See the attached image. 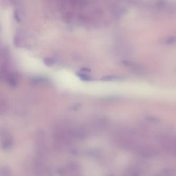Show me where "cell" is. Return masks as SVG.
I'll return each mask as SVG.
<instances>
[{
    "instance_id": "52a82bcc",
    "label": "cell",
    "mask_w": 176,
    "mask_h": 176,
    "mask_svg": "<svg viewBox=\"0 0 176 176\" xmlns=\"http://www.w3.org/2000/svg\"><path fill=\"white\" fill-rule=\"evenodd\" d=\"M146 119L148 121L153 123H159L160 121L159 118L154 117H147Z\"/></svg>"
},
{
    "instance_id": "277c9868",
    "label": "cell",
    "mask_w": 176,
    "mask_h": 176,
    "mask_svg": "<svg viewBox=\"0 0 176 176\" xmlns=\"http://www.w3.org/2000/svg\"><path fill=\"white\" fill-rule=\"evenodd\" d=\"M77 74L82 80L84 81H91L93 80L92 78L90 77V76H87L86 74H84V73H77Z\"/></svg>"
},
{
    "instance_id": "8fae6325",
    "label": "cell",
    "mask_w": 176,
    "mask_h": 176,
    "mask_svg": "<svg viewBox=\"0 0 176 176\" xmlns=\"http://www.w3.org/2000/svg\"><path fill=\"white\" fill-rule=\"evenodd\" d=\"M80 104H76V105H74L73 106V109L76 110H78V109H79V107H80Z\"/></svg>"
},
{
    "instance_id": "3957f363",
    "label": "cell",
    "mask_w": 176,
    "mask_h": 176,
    "mask_svg": "<svg viewBox=\"0 0 176 176\" xmlns=\"http://www.w3.org/2000/svg\"><path fill=\"white\" fill-rule=\"evenodd\" d=\"M7 80H8V83L10 84V86L14 87L17 85V81L16 79V77L15 76H9Z\"/></svg>"
},
{
    "instance_id": "9c48e42d",
    "label": "cell",
    "mask_w": 176,
    "mask_h": 176,
    "mask_svg": "<svg viewBox=\"0 0 176 176\" xmlns=\"http://www.w3.org/2000/svg\"><path fill=\"white\" fill-rule=\"evenodd\" d=\"M15 17L16 20L18 22H20V17H19V16H18L17 13H15Z\"/></svg>"
},
{
    "instance_id": "ba28073f",
    "label": "cell",
    "mask_w": 176,
    "mask_h": 176,
    "mask_svg": "<svg viewBox=\"0 0 176 176\" xmlns=\"http://www.w3.org/2000/svg\"><path fill=\"white\" fill-rule=\"evenodd\" d=\"M1 172L2 173V175H10V170L8 168L4 167V168H2Z\"/></svg>"
},
{
    "instance_id": "7a4b0ae2",
    "label": "cell",
    "mask_w": 176,
    "mask_h": 176,
    "mask_svg": "<svg viewBox=\"0 0 176 176\" xmlns=\"http://www.w3.org/2000/svg\"><path fill=\"white\" fill-rule=\"evenodd\" d=\"M6 102L5 100L0 99V115L3 114L6 110Z\"/></svg>"
},
{
    "instance_id": "6da1fadb",
    "label": "cell",
    "mask_w": 176,
    "mask_h": 176,
    "mask_svg": "<svg viewBox=\"0 0 176 176\" xmlns=\"http://www.w3.org/2000/svg\"><path fill=\"white\" fill-rule=\"evenodd\" d=\"M123 80V78L119 76H104L101 78L102 81H120Z\"/></svg>"
},
{
    "instance_id": "5b68a950",
    "label": "cell",
    "mask_w": 176,
    "mask_h": 176,
    "mask_svg": "<svg viewBox=\"0 0 176 176\" xmlns=\"http://www.w3.org/2000/svg\"><path fill=\"white\" fill-rule=\"evenodd\" d=\"M44 63L46 66L50 67V66H53L55 64V61L54 60L53 58L47 57V58H44Z\"/></svg>"
},
{
    "instance_id": "30bf717a",
    "label": "cell",
    "mask_w": 176,
    "mask_h": 176,
    "mask_svg": "<svg viewBox=\"0 0 176 176\" xmlns=\"http://www.w3.org/2000/svg\"><path fill=\"white\" fill-rule=\"evenodd\" d=\"M81 70L84 72H85V73H89V72L90 71V69H88V68H83Z\"/></svg>"
},
{
    "instance_id": "8992f818",
    "label": "cell",
    "mask_w": 176,
    "mask_h": 176,
    "mask_svg": "<svg viewBox=\"0 0 176 176\" xmlns=\"http://www.w3.org/2000/svg\"><path fill=\"white\" fill-rule=\"evenodd\" d=\"M11 144H12L11 140L10 139H6L2 144V148L4 150L8 149L11 146Z\"/></svg>"
}]
</instances>
